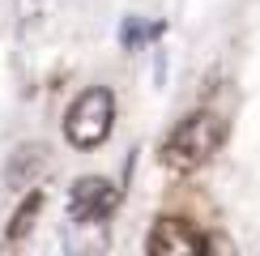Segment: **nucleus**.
<instances>
[{
	"mask_svg": "<svg viewBox=\"0 0 260 256\" xmlns=\"http://www.w3.org/2000/svg\"><path fill=\"white\" fill-rule=\"evenodd\" d=\"M222 137H226V128H222L218 115L197 111V115H188V120H183L175 133H171L167 145H162V163L175 167V171H192V167L209 163V158L218 154Z\"/></svg>",
	"mask_w": 260,
	"mask_h": 256,
	"instance_id": "obj_1",
	"label": "nucleus"
},
{
	"mask_svg": "<svg viewBox=\"0 0 260 256\" xmlns=\"http://www.w3.org/2000/svg\"><path fill=\"white\" fill-rule=\"evenodd\" d=\"M111 120H115V103H111V94H107L103 85H94V90H85L81 99L69 107V115H64V133H69L73 145L90 149V145H103V141H107Z\"/></svg>",
	"mask_w": 260,
	"mask_h": 256,
	"instance_id": "obj_2",
	"label": "nucleus"
},
{
	"mask_svg": "<svg viewBox=\"0 0 260 256\" xmlns=\"http://www.w3.org/2000/svg\"><path fill=\"white\" fill-rule=\"evenodd\" d=\"M111 209H115V188L107 184V179L85 175V179L73 184V192H69V213H73V222H99V218H107Z\"/></svg>",
	"mask_w": 260,
	"mask_h": 256,
	"instance_id": "obj_3",
	"label": "nucleus"
},
{
	"mask_svg": "<svg viewBox=\"0 0 260 256\" xmlns=\"http://www.w3.org/2000/svg\"><path fill=\"white\" fill-rule=\"evenodd\" d=\"M201 248H205V239L179 218H162L154 227V235H149V252L154 256H188V252H201Z\"/></svg>",
	"mask_w": 260,
	"mask_h": 256,
	"instance_id": "obj_4",
	"label": "nucleus"
},
{
	"mask_svg": "<svg viewBox=\"0 0 260 256\" xmlns=\"http://www.w3.org/2000/svg\"><path fill=\"white\" fill-rule=\"evenodd\" d=\"M43 171H47V145H21L9 163V188H35Z\"/></svg>",
	"mask_w": 260,
	"mask_h": 256,
	"instance_id": "obj_5",
	"label": "nucleus"
},
{
	"mask_svg": "<svg viewBox=\"0 0 260 256\" xmlns=\"http://www.w3.org/2000/svg\"><path fill=\"white\" fill-rule=\"evenodd\" d=\"M162 35V21H141V17H128L124 26H120V43L128 51H141L149 39H158Z\"/></svg>",
	"mask_w": 260,
	"mask_h": 256,
	"instance_id": "obj_6",
	"label": "nucleus"
},
{
	"mask_svg": "<svg viewBox=\"0 0 260 256\" xmlns=\"http://www.w3.org/2000/svg\"><path fill=\"white\" fill-rule=\"evenodd\" d=\"M35 209H39V197H30V205L17 213V222H13V231H9V235H21V231H26V227H30V218H35Z\"/></svg>",
	"mask_w": 260,
	"mask_h": 256,
	"instance_id": "obj_7",
	"label": "nucleus"
}]
</instances>
